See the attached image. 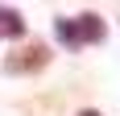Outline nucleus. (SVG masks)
<instances>
[{"label":"nucleus","instance_id":"2","mask_svg":"<svg viewBox=\"0 0 120 116\" xmlns=\"http://www.w3.org/2000/svg\"><path fill=\"white\" fill-rule=\"evenodd\" d=\"M0 66H4V75H37V70H46V66H50V46L29 42V46L12 50Z\"/></svg>","mask_w":120,"mask_h":116},{"label":"nucleus","instance_id":"3","mask_svg":"<svg viewBox=\"0 0 120 116\" xmlns=\"http://www.w3.org/2000/svg\"><path fill=\"white\" fill-rule=\"evenodd\" d=\"M17 37H25V17L8 4H0V42H17Z\"/></svg>","mask_w":120,"mask_h":116},{"label":"nucleus","instance_id":"4","mask_svg":"<svg viewBox=\"0 0 120 116\" xmlns=\"http://www.w3.org/2000/svg\"><path fill=\"white\" fill-rule=\"evenodd\" d=\"M79 116H99V112H95V108H83V112H79Z\"/></svg>","mask_w":120,"mask_h":116},{"label":"nucleus","instance_id":"1","mask_svg":"<svg viewBox=\"0 0 120 116\" xmlns=\"http://www.w3.org/2000/svg\"><path fill=\"white\" fill-rule=\"evenodd\" d=\"M54 37L62 50H83V46H104L108 42V25L99 12H79V17H58Z\"/></svg>","mask_w":120,"mask_h":116}]
</instances>
